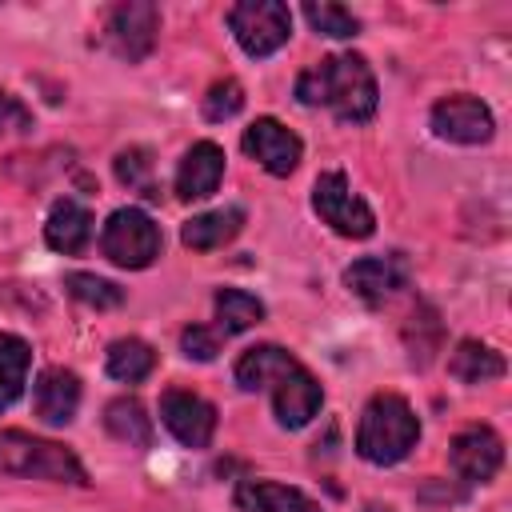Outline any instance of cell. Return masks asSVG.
I'll return each instance as SVG.
<instances>
[{
  "label": "cell",
  "mask_w": 512,
  "mask_h": 512,
  "mask_svg": "<svg viewBox=\"0 0 512 512\" xmlns=\"http://www.w3.org/2000/svg\"><path fill=\"white\" fill-rule=\"evenodd\" d=\"M296 100L308 108H332L344 124H364L376 116L380 92H376V76H372L368 60L356 52H340V56H324L300 72Z\"/></svg>",
  "instance_id": "1"
},
{
  "label": "cell",
  "mask_w": 512,
  "mask_h": 512,
  "mask_svg": "<svg viewBox=\"0 0 512 512\" xmlns=\"http://www.w3.org/2000/svg\"><path fill=\"white\" fill-rule=\"evenodd\" d=\"M420 440V420L396 392H376L364 404L360 428H356V452L368 464H400Z\"/></svg>",
  "instance_id": "2"
},
{
  "label": "cell",
  "mask_w": 512,
  "mask_h": 512,
  "mask_svg": "<svg viewBox=\"0 0 512 512\" xmlns=\"http://www.w3.org/2000/svg\"><path fill=\"white\" fill-rule=\"evenodd\" d=\"M0 472L28 476V480H60V484H88L80 456L56 440H40L28 432H0Z\"/></svg>",
  "instance_id": "3"
},
{
  "label": "cell",
  "mask_w": 512,
  "mask_h": 512,
  "mask_svg": "<svg viewBox=\"0 0 512 512\" xmlns=\"http://www.w3.org/2000/svg\"><path fill=\"white\" fill-rule=\"evenodd\" d=\"M228 28H232L236 44L248 56L264 60L276 48L288 44V36H292V12L280 0H240V4L228 8Z\"/></svg>",
  "instance_id": "4"
},
{
  "label": "cell",
  "mask_w": 512,
  "mask_h": 512,
  "mask_svg": "<svg viewBox=\"0 0 512 512\" xmlns=\"http://www.w3.org/2000/svg\"><path fill=\"white\" fill-rule=\"evenodd\" d=\"M312 208H316V216L332 232H340L348 240H364V236L376 232L372 208L352 192V184H348L344 172H320L316 176V184H312Z\"/></svg>",
  "instance_id": "5"
},
{
  "label": "cell",
  "mask_w": 512,
  "mask_h": 512,
  "mask_svg": "<svg viewBox=\"0 0 512 512\" xmlns=\"http://www.w3.org/2000/svg\"><path fill=\"white\" fill-rule=\"evenodd\" d=\"M100 248L120 268H148L160 256V228L140 208H116L100 232Z\"/></svg>",
  "instance_id": "6"
},
{
  "label": "cell",
  "mask_w": 512,
  "mask_h": 512,
  "mask_svg": "<svg viewBox=\"0 0 512 512\" xmlns=\"http://www.w3.org/2000/svg\"><path fill=\"white\" fill-rule=\"evenodd\" d=\"M156 32H160V8L148 4V0H128V4H116L108 12V24H104V40L108 48L128 60V64H140L152 48H156Z\"/></svg>",
  "instance_id": "7"
},
{
  "label": "cell",
  "mask_w": 512,
  "mask_h": 512,
  "mask_svg": "<svg viewBox=\"0 0 512 512\" xmlns=\"http://www.w3.org/2000/svg\"><path fill=\"white\" fill-rule=\"evenodd\" d=\"M160 420L164 428L184 444V448H208L212 432H216V408L184 388H168L160 396Z\"/></svg>",
  "instance_id": "8"
},
{
  "label": "cell",
  "mask_w": 512,
  "mask_h": 512,
  "mask_svg": "<svg viewBox=\"0 0 512 512\" xmlns=\"http://www.w3.org/2000/svg\"><path fill=\"white\" fill-rule=\"evenodd\" d=\"M240 144H244V152H248L264 172H272V176L296 172L300 152H304L300 136H296L292 128H284L280 120H272V116L252 120V124L244 128V140H240Z\"/></svg>",
  "instance_id": "9"
},
{
  "label": "cell",
  "mask_w": 512,
  "mask_h": 512,
  "mask_svg": "<svg viewBox=\"0 0 512 512\" xmlns=\"http://www.w3.org/2000/svg\"><path fill=\"white\" fill-rule=\"evenodd\" d=\"M492 112L484 100L476 96H444L436 108H432V132L440 140H452V144H484L492 140Z\"/></svg>",
  "instance_id": "10"
},
{
  "label": "cell",
  "mask_w": 512,
  "mask_h": 512,
  "mask_svg": "<svg viewBox=\"0 0 512 512\" xmlns=\"http://www.w3.org/2000/svg\"><path fill=\"white\" fill-rule=\"evenodd\" d=\"M448 460H452V468H456L460 480H468V484H488V480L500 472V464H504V440H500L492 428H484V424L464 428V432L452 440Z\"/></svg>",
  "instance_id": "11"
},
{
  "label": "cell",
  "mask_w": 512,
  "mask_h": 512,
  "mask_svg": "<svg viewBox=\"0 0 512 512\" xmlns=\"http://www.w3.org/2000/svg\"><path fill=\"white\" fill-rule=\"evenodd\" d=\"M320 404H324V392L304 364H292L280 380H272V408L280 428H304L320 412Z\"/></svg>",
  "instance_id": "12"
},
{
  "label": "cell",
  "mask_w": 512,
  "mask_h": 512,
  "mask_svg": "<svg viewBox=\"0 0 512 512\" xmlns=\"http://www.w3.org/2000/svg\"><path fill=\"white\" fill-rule=\"evenodd\" d=\"M344 284L364 300V304H384L408 284V264L404 256H364L344 268Z\"/></svg>",
  "instance_id": "13"
},
{
  "label": "cell",
  "mask_w": 512,
  "mask_h": 512,
  "mask_svg": "<svg viewBox=\"0 0 512 512\" xmlns=\"http://www.w3.org/2000/svg\"><path fill=\"white\" fill-rule=\"evenodd\" d=\"M220 176H224V148L212 140H196L176 168V196L180 200H204L220 188Z\"/></svg>",
  "instance_id": "14"
},
{
  "label": "cell",
  "mask_w": 512,
  "mask_h": 512,
  "mask_svg": "<svg viewBox=\"0 0 512 512\" xmlns=\"http://www.w3.org/2000/svg\"><path fill=\"white\" fill-rule=\"evenodd\" d=\"M32 408L52 428L68 424L76 416V408H80V380H76V372H68V368H44L36 376V388H32Z\"/></svg>",
  "instance_id": "15"
},
{
  "label": "cell",
  "mask_w": 512,
  "mask_h": 512,
  "mask_svg": "<svg viewBox=\"0 0 512 512\" xmlns=\"http://www.w3.org/2000/svg\"><path fill=\"white\" fill-rule=\"evenodd\" d=\"M44 240H48V248H56L64 256L84 252L92 240V212L72 196L56 200L48 212V224H44Z\"/></svg>",
  "instance_id": "16"
},
{
  "label": "cell",
  "mask_w": 512,
  "mask_h": 512,
  "mask_svg": "<svg viewBox=\"0 0 512 512\" xmlns=\"http://www.w3.org/2000/svg\"><path fill=\"white\" fill-rule=\"evenodd\" d=\"M236 508L240 512H320L312 496H304L300 488L276 484V480H240Z\"/></svg>",
  "instance_id": "17"
},
{
  "label": "cell",
  "mask_w": 512,
  "mask_h": 512,
  "mask_svg": "<svg viewBox=\"0 0 512 512\" xmlns=\"http://www.w3.org/2000/svg\"><path fill=\"white\" fill-rule=\"evenodd\" d=\"M240 228H244V208L228 204V208H212V212H200V216L184 220L180 240L192 252H212V248H224L228 240H236Z\"/></svg>",
  "instance_id": "18"
},
{
  "label": "cell",
  "mask_w": 512,
  "mask_h": 512,
  "mask_svg": "<svg viewBox=\"0 0 512 512\" xmlns=\"http://www.w3.org/2000/svg\"><path fill=\"white\" fill-rule=\"evenodd\" d=\"M292 364H300L292 352L276 348V344H256L248 348L240 360H236V384L244 392H260V388H272V380H280Z\"/></svg>",
  "instance_id": "19"
},
{
  "label": "cell",
  "mask_w": 512,
  "mask_h": 512,
  "mask_svg": "<svg viewBox=\"0 0 512 512\" xmlns=\"http://www.w3.org/2000/svg\"><path fill=\"white\" fill-rule=\"evenodd\" d=\"M104 428H108V436H116L128 448H148L152 444V416L144 412V404L136 396H116L104 408Z\"/></svg>",
  "instance_id": "20"
},
{
  "label": "cell",
  "mask_w": 512,
  "mask_h": 512,
  "mask_svg": "<svg viewBox=\"0 0 512 512\" xmlns=\"http://www.w3.org/2000/svg\"><path fill=\"white\" fill-rule=\"evenodd\" d=\"M448 372L464 384H488V380H500L504 376V356L492 352L488 344L480 340H460L452 360H448Z\"/></svg>",
  "instance_id": "21"
},
{
  "label": "cell",
  "mask_w": 512,
  "mask_h": 512,
  "mask_svg": "<svg viewBox=\"0 0 512 512\" xmlns=\"http://www.w3.org/2000/svg\"><path fill=\"white\" fill-rule=\"evenodd\" d=\"M104 368H108L112 380L140 384V380L152 376V368H156V352H152L144 340H136V336H120V340L108 344V360H104Z\"/></svg>",
  "instance_id": "22"
},
{
  "label": "cell",
  "mask_w": 512,
  "mask_h": 512,
  "mask_svg": "<svg viewBox=\"0 0 512 512\" xmlns=\"http://www.w3.org/2000/svg\"><path fill=\"white\" fill-rule=\"evenodd\" d=\"M28 364H32L28 340H20L12 332H0V412L20 400V392L28 384Z\"/></svg>",
  "instance_id": "23"
},
{
  "label": "cell",
  "mask_w": 512,
  "mask_h": 512,
  "mask_svg": "<svg viewBox=\"0 0 512 512\" xmlns=\"http://www.w3.org/2000/svg\"><path fill=\"white\" fill-rule=\"evenodd\" d=\"M264 320V304L244 288H220L216 292V328L224 336H240Z\"/></svg>",
  "instance_id": "24"
},
{
  "label": "cell",
  "mask_w": 512,
  "mask_h": 512,
  "mask_svg": "<svg viewBox=\"0 0 512 512\" xmlns=\"http://www.w3.org/2000/svg\"><path fill=\"white\" fill-rule=\"evenodd\" d=\"M64 288L72 292V300L88 304V308H120L124 304V288H116L112 280L104 276H92V272H68L64 276Z\"/></svg>",
  "instance_id": "25"
},
{
  "label": "cell",
  "mask_w": 512,
  "mask_h": 512,
  "mask_svg": "<svg viewBox=\"0 0 512 512\" xmlns=\"http://www.w3.org/2000/svg\"><path fill=\"white\" fill-rule=\"evenodd\" d=\"M116 180L136 188L144 200H160V184H152V156L144 148H124L116 156Z\"/></svg>",
  "instance_id": "26"
},
{
  "label": "cell",
  "mask_w": 512,
  "mask_h": 512,
  "mask_svg": "<svg viewBox=\"0 0 512 512\" xmlns=\"http://www.w3.org/2000/svg\"><path fill=\"white\" fill-rule=\"evenodd\" d=\"M304 20L320 36H332V40H348V36L360 32V20L344 4H304Z\"/></svg>",
  "instance_id": "27"
},
{
  "label": "cell",
  "mask_w": 512,
  "mask_h": 512,
  "mask_svg": "<svg viewBox=\"0 0 512 512\" xmlns=\"http://www.w3.org/2000/svg\"><path fill=\"white\" fill-rule=\"evenodd\" d=\"M240 108H244V88H240L232 76H228V80H216V84L208 88V96H204V120H212V124L232 120Z\"/></svg>",
  "instance_id": "28"
},
{
  "label": "cell",
  "mask_w": 512,
  "mask_h": 512,
  "mask_svg": "<svg viewBox=\"0 0 512 512\" xmlns=\"http://www.w3.org/2000/svg\"><path fill=\"white\" fill-rule=\"evenodd\" d=\"M180 348H184L188 360H212L220 352V336L212 328H204V324H188L180 332Z\"/></svg>",
  "instance_id": "29"
},
{
  "label": "cell",
  "mask_w": 512,
  "mask_h": 512,
  "mask_svg": "<svg viewBox=\"0 0 512 512\" xmlns=\"http://www.w3.org/2000/svg\"><path fill=\"white\" fill-rule=\"evenodd\" d=\"M28 128H32V112L12 92L0 88V132H28Z\"/></svg>",
  "instance_id": "30"
},
{
  "label": "cell",
  "mask_w": 512,
  "mask_h": 512,
  "mask_svg": "<svg viewBox=\"0 0 512 512\" xmlns=\"http://www.w3.org/2000/svg\"><path fill=\"white\" fill-rule=\"evenodd\" d=\"M364 512H392V508H384V504H368Z\"/></svg>",
  "instance_id": "31"
}]
</instances>
